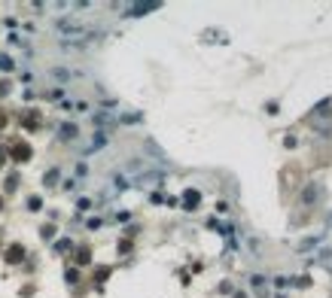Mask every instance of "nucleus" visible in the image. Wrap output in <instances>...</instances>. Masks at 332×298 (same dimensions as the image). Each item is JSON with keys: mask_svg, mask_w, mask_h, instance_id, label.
Segmentation results:
<instances>
[{"mask_svg": "<svg viewBox=\"0 0 332 298\" xmlns=\"http://www.w3.org/2000/svg\"><path fill=\"white\" fill-rule=\"evenodd\" d=\"M58 137L64 140V143H71V140H76V137H79V128H76L73 122H64V125L58 128Z\"/></svg>", "mask_w": 332, "mask_h": 298, "instance_id": "4", "label": "nucleus"}, {"mask_svg": "<svg viewBox=\"0 0 332 298\" xmlns=\"http://www.w3.org/2000/svg\"><path fill=\"white\" fill-rule=\"evenodd\" d=\"M92 122L98 125L101 131H104V128H116V116H113V110H101V113H95Z\"/></svg>", "mask_w": 332, "mask_h": 298, "instance_id": "2", "label": "nucleus"}, {"mask_svg": "<svg viewBox=\"0 0 332 298\" xmlns=\"http://www.w3.org/2000/svg\"><path fill=\"white\" fill-rule=\"evenodd\" d=\"M86 174H89V164H86V161H79V164H76V180H79V177H86Z\"/></svg>", "mask_w": 332, "mask_h": 298, "instance_id": "18", "label": "nucleus"}, {"mask_svg": "<svg viewBox=\"0 0 332 298\" xmlns=\"http://www.w3.org/2000/svg\"><path fill=\"white\" fill-rule=\"evenodd\" d=\"M317 195H320V183H311V186L302 192V201H305V204H314V201H317Z\"/></svg>", "mask_w": 332, "mask_h": 298, "instance_id": "6", "label": "nucleus"}, {"mask_svg": "<svg viewBox=\"0 0 332 298\" xmlns=\"http://www.w3.org/2000/svg\"><path fill=\"white\" fill-rule=\"evenodd\" d=\"M61 189H64V192H76V189H79V180H76V177L64 180V186H61Z\"/></svg>", "mask_w": 332, "mask_h": 298, "instance_id": "13", "label": "nucleus"}, {"mask_svg": "<svg viewBox=\"0 0 332 298\" xmlns=\"http://www.w3.org/2000/svg\"><path fill=\"white\" fill-rule=\"evenodd\" d=\"M317 259H320V262H332V247H323L320 252H317Z\"/></svg>", "mask_w": 332, "mask_h": 298, "instance_id": "17", "label": "nucleus"}, {"mask_svg": "<svg viewBox=\"0 0 332 298\" xmlns=\"http://www.w3.org/2000/svg\"><path fill=\"white\" fill-rule=\"evenodd\" d=\"M107 140H110V131H95V137L89 140V146L82 149V155H92V152H98L107 146Z\"/></svg>", "mask_w": 332, "mask_h": 298, "instance_id": "1", "label": "nucleus"}, {"mask_svg": "<svg viewBox=\"0 0 332 298\" xmlns=\"http://www.w3.org/2000/svg\"><path fill=\"white\" fill-rule=\"evenodd\" d=\"M73 110H76V113H86V110H89V104H86V101H76V104H73Z\"/></svg>", "mask_w": 332, "mask_h": 298, "instance_id": "19", "label": "nucleus"}, {"mask_svg": "<svg viewBox=\"0 0 332 298\" xmlns=\"http://www.w3.org/2000/svg\"><path fill=\"white\" fill-rule=\"evenodd\" d=\"M95 204H92V198H79V201H76V210L79 213H86V210H92Z\"/></svg>", "mask_w": 332, "mask_h": 298, "instance_id": "14", "label": "nucleus"}, {"mask_svg": "<svg viewBox=\"0 0 332 298\" xmlns=\"http://www.w3.org/2000/svg\"><path fill=\"white\" fill-rule=\"evenodd\" d=\"M116 122H122V125H134V122H141V113H122Z\"/></svg>", "mask_w": 332, "mask_h": 298, "instance_id": "10", "label": "nucleus"}, {"mask_svg": "<svg viewBox=\"0 0 332 298\" xmlns=\"http://www.w3.org/2000/svg\"><path fill=\"white\" fill-rule=\"evenodd\" d=\"M265 286H268V277H265V274H250V289L262 292Z\"/></svg>", "mask_w": 332, "mask_h": 298, "instance_id": "8", "label": "nucleus"}, {"mask_svg": "<svg viewBox=\"0 0 332 298\" xmlns=\"http://www.w3.org/2000/svg\"><path fill=\"white\" fill-rule=\"evenodd\" d=\"M326 225H329V229H332V216H329V219H326Z\"/></svg>", "mask_w": 332, "mask_h": 298, "instance_id": "20", "label": "nucleus"}, {"mask_svg": "<svg viewBox=\"0 0 332 298\" xmlns=\"http://www.w3.org/2000/svg\"><path fill=\"white\" fill-rule=\"evenodd\" d=\"M12 67H16V61L9 55H0V70H12Z\"/></svg>", "mask_w": 332, "mask_h": 298, "instance_id": "16", "label": "nucleus"}, {"mask_svg": "<svg viewBox=\"0 0 332 298\" xmlns=\"http://www.w3.org/2000/svg\"><path fill=\"white\" fill-rule=\"evenodd\" d=\"M162 3H131V6H125V12L122 16H146V12H153V9H159Z\"/></svg>", "mask_w": 332, "mask_h": 298, "instance_id": "3", "label": "nucleus"}, {"mask_svg": "<svg viewBox=\"0 0 332 298\" xmlns=\"http://www.w3.org/2000/svg\"><path fill=\"white\" fill-rule=\"evenodd\" d=\"M55 180H58V167L46 170V177H43V186H46V189H49V186H55Z\"/></svg>", "mask_w": 332, "mask_h": 298, "instance_id": "12", "label": "nucleus"}, {"mask_svg": "<svg viewBox=\"0 0 332 298\" xmlns=\"http://www.w3.org/2000/svg\"><path fill=\"white\" fill-rule=\"evenodd\" d=\"M143 167H146V161H143V159H134V161H128L122 170H125V174H137V177H141V174H143Z\"/></svg>", "mask_w": 332, "mask_h": 298, "instance_id": "7", "label": "nucleus"}, {"mask_svg": "<svg viewBox=\"0 0 332 298\" xmlns=\"http://www.w3.org/2000/svg\"><path fill=\"white\" fill-rule=\"evenodd\" d=\"M58 31L61 34H82L86 27H82L79 22H73V19H64V22H58Z\"/></svg>", "mask_w": 332, "mask_h": 298, "instance_id": "5", "label": "nucleus"}, {"mask_svg": "<svg viewBox=\"0 0 332 298\" xmlns=\"http://www.w3.org/2000/svg\"><path fill=\"white\" fill-rule=\"evenodd\" d=\"M271 286H274V289H286V286H289V277H274Z\"/></svg>", "mask_w": 332, "mask_h": 298, "instance_id": "15", "label": "nucleus"}, {"mask_svg": "<svg viewBox=\"0 0 332 298\" xmlns=\"http://www.w3.org/2000/svg\"><path fill=\"white\" fill-rule=\"evenodd\" d=\"M49 76L64 82V79H71V70H64V67H52V70H49Z\"/></svg>", "mask_w": 332, "mask_h": 298, "instance_id": "9", "label": "nucleus"}, {"mask_svg": "<svg viewBox=\"0 0 332 298\" xmlns=\"http://www.w3.org/2000/svg\"><path fill=\"white\" fill-rule=\"evenodd\" d=\"M320 240H323V234H317V237H308V240H302V244H299V252H305V250H311V247H317V244H320Z\"/></svg>", "mask_w": 332, "mask_h": 298, "instance_id": "11", "label": "nucleus"}]
</instances>
